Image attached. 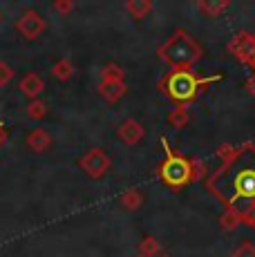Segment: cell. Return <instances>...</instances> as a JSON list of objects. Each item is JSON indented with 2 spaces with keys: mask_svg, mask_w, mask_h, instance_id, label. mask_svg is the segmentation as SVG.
<instances>
[{
  "mask_svg": "<svg viewBox=\"0 0 255 257\" xmlns=\"http://www.w3.org/2000/svg\"><path fill=\"white\" fill-rule=\"evenodd\" d=\"M157 56L170 70H193L204 56V47L186 29H177L168 41L157 47Z\"/></svg>",
  "mask_w": 255,
  "mask_h": 257,
  "instance_id": "obj_1",
  "label": "cell"
},
{
  "mask_svg": "<svg viewBox=\"0 0 255 257\" xmlns=\"http://www.w3.org/2000/svg\"><path fill=\"white\" fill-rule=\"evenodd\" d=\"M215 81H222V74H213V76H197L195 70H170L164 78L159 81V90L166 92L173 101L179 105L195 101L197 94L204 90L206 85Z\"/></svg>",
  "mask_w": 255,
  "mask_h": 257,
  "instance_id": "obj_2",
  "label": "cell"
},
{
  "mask_svg": "<svg viewBox=\"0 0 255 257\" xmlns=\"http://www.w3.org/2000/svg\"><path fill=\"white\" fill-rule=\"evenodd\" d=\"M159 143L166 152L164 161L159 164V170H157L161 184L168 186L170 190H184L186 186L193 184V166H190V159L179 155V152H175L166 137H161Z\"/></svg>",
  "mask_w": 255,
  "mask_h": 257,
  "instance_id": "obj_3",
  "label": "cell"
},
{
  "mask_svg": "<svg viewBox=\"0 0 255 257\" xmlns=\"http://www.w3.org/2000/svg\"><path fill=\"white\" fill-rule=\"evenodd\" d=\"M230 188H233V197L228 199L226 206H237L239 201H246V208L244 210L253 208L255 206V168H242V170L233 177ZM242 212H239V215H242Z\"/></svg>",
  "mask_w": 255,
  "mask_h": 257,
  "instance_id": "obj_4",
  "label": "cell"
},
{
  "mask_svg": "<svg viewBox=\"0 0 255 257\" xmlns=\"http://www.w3.org/2000/svg\"><path fill=\"white\" fill-rule=\"evenodd\" d=\"M78 166L90 179H101L107 170L112 168V159L101 150V148H92L78 159Z\"/></svg>",
  "mask_w": 255,
  "mask_h": 257,
  "instance_id": "obj_5",
  "label": "cell"
},
{
  "mask_svg": "<svg viewBox=\"0 0 255 257\" xmlns=\"http://www.w3.org/2000/svg\"><path fill=\"white\" fill-rule=\"evenodd\" d=\"M228 52L244 65H255V34L251 32H237L228 41Z\"/></svg>",
  "mask_w": 255,
  "mask_h": 257,
  "instance_id": "obj_6",
  "label": "cell"
},
{
  "mask_svg": "<svg viewBox=\"0 0 255 257\" xmlns=\"http://www.w3.org/2000/svg\"><path fill=\"white\" fill-rule=\"evenodd\" d=\"M16 29H18V34H21L25 41H36V38L47 29V23H45V18L36 12V9L29 7V9H25V12L21 14V18L16 21Z\"/></svg>",
  "mask_w": 255,
  "mask_h": 257,
  "instance_id": "obj_7",
  "label": "cell"
},
{
  "mask_svg": "<svg viewBox=\"0 0 255 257\" xmlns=\"http://www.w3.org/2000/svg\"><path fill=\"white\" fill-rule=\"evenodd\" d=\"M146 135V127L141 125L137 118H125L119 127H116V137L125 143V146H137Z\"/></svg>",
  "mask_w": 255,
  "mask_h": 257,
  "instance_id": "obj_8",
  "label": "cell"
},
{
  "mask_svg": "<svg viewBox=\"0 0 255 257\" xmlns=\"http://www.w3.org/2000/svg\"><path fill=\"white\" fill-rule=\"evenodd\" d=\"M18 90L25 94L29 101H36V98H41V92L45 90V81H43V76L38 72H27L18 81Z\"/></svg>",
  "mask_w": 255,
  "mask_h": 257,
  "instance_id": "obj_9",
  "label": "cell"
},
{
  "mask_svg": "<svg viewBox=\"0 0 255 257\" xmlns=\"http://www.w3.org/2000/svg\"><path fill=\"white\" fill-rule=\"evenodd\" d=\"M25 143H27V148H29L32 152H36V155H43V152L50 150L52 137H50V132L43 130V127H34V130L27 132Z\"/></svg>",
  "mask_w": 255,
  "mask_h": 257,
  "instance_id": "obj_10",
  "label": "cell"
},
{
  "mask_svg": "<svg viewBox=\"0 0 255 257\" xmlns=\"http://www.w3.org/2000/svg\"><path fill=\"white\" fill-rule=\"evenodd\" d=\"M99 92H101V96L105 98L107 103H119L121 98L125 96L128 85H125V81H101L99 83Z\"/></svg>",
  "mask_w": 255,
  "mask_h": 257,
  "instance_id": "obj_11",
  "label": "cell"
},
{
  "mask_svg": "<svg viewBox=\"0 0 255 257\" xmlns=\"http://www.w3.org/2000/svg\"><path fill=\"white\" fill-rule=\"evenodd\" d=\"M119 201H121V206L128 208V210H139L146 201V195H144L141 188H128V190L121 192Z\"/></svg>",
  "mask_w": 255,
  "mask_h": 257,
  "instance_id": "obj_12",
  "label": "cell"
},
{
  "mask_svg": "<svg viewBox=\"0 0 255 257\" xmlns=\"http://www.w3.org/2000/svg\"><path fill=\"white\" fill-rule=\"evenodd\" d=\"M242 152H244V146H233V143H222V146L215 150V155L222 159V166L224 168H230L235 164V161L242 157Z\"/></svg>",
  "mask_w": 255,
  "mask_h": 257,
  "instance_id": "obj_13",
  "label": "cell"
},
{
  "mask_svg": "<svg viewBox=\"0 0 255 257\" xmlns=\"http://www.w3.org/2000/svg\"><path fill=\"white\" fill-rule=\"evenodd\" d=\"M239 224H242V215H239V210L235 208V206H224V212L219 215V228L230 233V230H235Z\"/></svg>",
  "mask_w": 255,
  "mask_h": 257,
  "instance_id": "obj_14",
  "label": "cell"
},
{
  "mask_svg": "<svg viewBox=\"0 0 255 257\" xmlns=\"http://www.w3.org/2000/svg\"><path fill=\"white\" fill-rule=\"evenodd\" d=\"M155 9V3L153 0H128L125 3V12L130 14L135 21H141V18H146L150 12Z\"/></svg>",
  "mask_w": 255,
  "mask_h": 257,
  "instance_id": "obj_15",
  "label": "cell"
},
{
  "mask_svg": "<svg viewBox=\"0 0 255 257\" xmlns=\"http://www.w3.org/2000/svg\"><path fill=\"white\" fill-rule=\"evenodd\" d=\"M228 0H199L197 3V9L199 12H204L208 18H217L222 16L224 12L228 9Z\"/></svg>",
  "mask_w": 255,
  "mask_h": 257,
  "instance_id": "obj_16",
  "label": "cell"
},
{
  "mask_svg": "<svg viewBox=\"0 0 255 257\" xmlns=\"http://www.w3.org/2000/svg\"><path fill=\"white\" fill-rule=\"evenodd\" d=\"M139 255H144V257H161V255H164V246H161V241L157 239V237L148 235V237H144V239H141Z\"/></svg>",
  "mask_w": 255,
  "mask_h": 257,
  "instance_id": "obj_17",
  "label": "cell"
},
{
  "mask_svg": "<svg viewBox=\"0 0 255 257\" xmlns=\"http://www.w3.org/2000/svg\"><path fill=\"white\" fill-rule=\"evenodd\" d=\"M52 76L56 78V81H70L72 76H74V65H72L70 58H58L56 63L52 65Z\"/></svg>",
  "mask_w": 255,
  "mask_h": 257,
  "instance_id": "obj_18",
  "label": "cell"
},
{
  "mask_svg": "<svg viewBox=\"0 0 255 257\" xmlns=\"http://www.w3.org/2000/svg\"><path fill=\"white\" fill-rule=\"evenodd\" d=\"M190 121V114H188V107L186 105H177L173 107V110L168 112V125L175 127V130H181V127H186Z\"/></svg>",
  "mask_w": 255,
  "mask_h": 257,
  "instance_id": "obj_19",
  "label": "cell"
},
{
  "mask_svg": "<svg viewBox=\"0 0 255 257\" xmlns=\"http://www.w3.org/2000/svg\"><path fill=\"white\" fill-rule=\"evenodd\" d=\"M125 78V70L119 63H107L101 70V81H123Z\"/></svg>",
  "mask_w": 255,
  "mask_h": 257,
  "instance_id": "obj_20",
  "label": "cell"
},
{
  "mask_svg": "<svg viewBox=\"0 0 255 257\" xmlns=\"http://www.w3.org/2000/svg\"><path fill=\"white\" fill-rule=\"evenodd\" d=\"M45 114H47V103L45 101L36 98V101L27 103V116L32 118V121H41V118H45Z\"/></svg>",
  "mask_w": 255,
  "mask_h": 257,
  "instance_id": "obj_21",
  "label": "cell"
},
{
  "mask_svg": "<svg viewBox=\"0 0 255 257\" xmlns=\"http://www.w3.org/2000/svg\"><path fill=\"white\" fill-rule=\"evenodd\" d=\"M190 166H193V184L195 181H206L208 179V166L202 159H190Z\"/></svg>",
  "mask_w": 255,
  "mask_h": 257,
  "instance_id": "obj_22",
  "label": "cell"
},
{
  "mask_svg": "<svg viewBox=\"0 0 255 257\" xmlns=\"http://www.w3.org/2000/svg\"><path fill=\"white\" fill-rule=\"evenodd\" d=\"M228 257H255V244L253 241H242Z\"/></svg>",
  "mask_w": 255,
  "mask_h": 257,
  "instance_id": "obj_23",
  "label": "cell"
},
{
  "mask_svg": "<svg viewBox=\"0 0 255 257\" xmlns=\"http://www.w3.org/2000/svg\"><path fill=\"white\" fill-rule=\"evenodd\" d=\"M52 9L56 14H61V16H67L70 12H74V0H54Z\"/></svg>",
  "mask_w": 255,
  "mask_h": 257,
  "instance_id": "obj_24",
  "label": "cell"
},
{
  "mask_svg": "<svg viewBox=\"0 0 255 257\" xmlns=\"http://www.w3.org/2000/svg\"><path fill=\"white\" fill-rule=\"evenodd\" d=\"M12 78H14V67L9 65V63L0 61V87L9 85V83H12Z\"/></svg>",
  "mask_w": 255,
  "mask_h": 257,
  "instance_id": "obj_25",
  "label": "cell"
},
{
  "mask_svg": "<svg viewBox=\"0 0 255 257\" xmlns=\"http://www.w3.org/2000/svg\"><path fill=\"white\" fill-rule=\"evenodd\" d=\"M242 224H248V226H253V228H255V206H253V208H248L242 215Z\"/></svg>",
  "mask_w": 255,
  "mask_h": 257,
  "instance_id": "obj_26",
  "label": "cell"
},
{
  "mask_svg": "<svg viewBox=\"0 0 255 257\" xmlns=\"http://www.w3.org/2000/svg\"><path fill=\"white\" fill-rule=\"evenodd\" d=\"M246 90L251 92V96L255 98V72L251 74V76H248V81H246Z\"/></svg>",
  "mask_w": 255,
  "mask_h": 257,
  "instance_id": "obj_27",
  "label": "cell"
},
{
  "mask_svg": "<svg viewBox=\"0 0 255 257\" xmlns=\"http://www.w3.org/2000/svg\"><path fill=\"white\" fill-rule=\"evenodd\" d=\"M5 139H7V127H5L3 123H0V143H3Z\"/></svg>",
  "mask_w": 255,
  "mask_h": 257,
  "instance_id": "obj_28",
  "label": "cell"
},
{
  "mask_svg": "<svg viewBox=\"0 0 255 257\" xmlns=\"http://www.w3.org/2000/svg\"><path fill=\"white\" fill-rule=\"evenodd\" d=\"M161 257H170V255H166V253H164V255H161Z\"/></svg>",
  "mask_w": 255,
  "mask_h": 257,
  "instance_id": "obj_29",
  "label": "cell"
},
{
  "mask_svg": "<svg viewBox=\"0 0 255 257\" xmlns=\"http://www.w3.org/2000/svg\"><path fill=\"white\" fill-rule=\"evenodd\" d=\"M137 257H144V255H137Z\"/></svg>",
  "mask_w": 255,
  "mask_h": 257,
  "instance_id": "obj_30",
  "label": "cell"
},
{
  "mask_svg": "<svg viewBox=\"0 0 255 257\" xmlns=\"http://www.w3.org/2000/svg\"><path fill=\"white\" fill-rule=\"evenodd\" d=\"M253 70H255V65H253Z\"/></svg>",
  "mask_w": 255,
  "mask_h": 257,
  "instance_id": "obj_31",
  "label": "cell"
}]
</instances>
